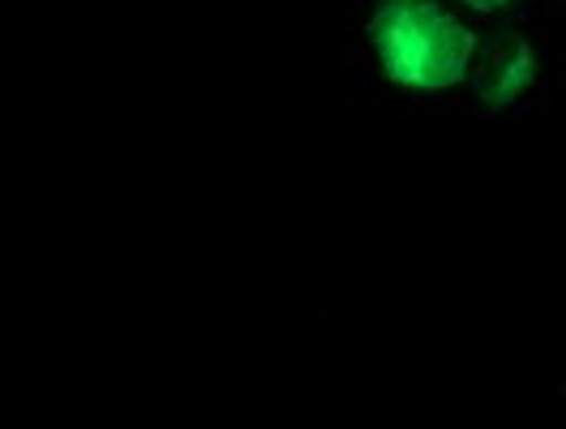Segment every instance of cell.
Segmentation results:
<instances>
[{
    "label": "cell",
    "instance_id": "obj_1",
    "mask_svg": "<svg viewBox=\"0 0 566 429\" xmlns=\"http://www.w3.org/2000/svg\"><path fill=\"white\" fill-rule=\"evenodd\" d=\"M378 43H382V61L387 70L408 82V86H451L463 70H468V48L472 39L460 22L433 4H395L387 9L382 27H378Z\"/></svg>",
    "mask_w": 566,
    "mask_h": 429
},
{
    "label": "cell",
    "instance_id": "obj_2",
    "mask_svg": "<svg viewBox=\"0 0 566 429\" xmlns=\"http://www.w3.org/2000/svg\"><path fill=\"white\" fill-rule=\"evenodd\" d=\"M472 4H502V0H472Z\"/></svg>",
    "mask_w": 566,
    "mask_h": 429
}]
</instances>
